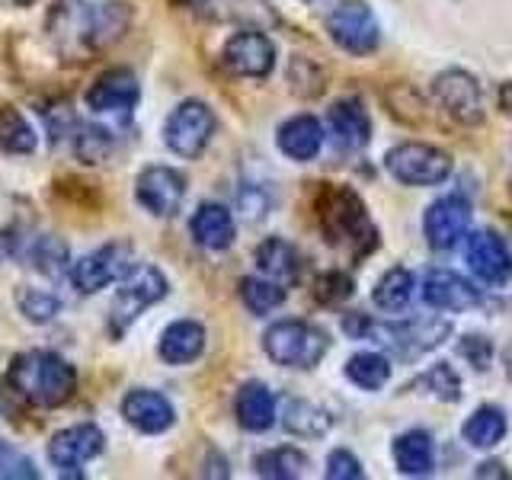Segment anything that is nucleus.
<instances>
[{"mask_svg": "<svg viewBox=\"0 0 512 480\" xmlns=\"http://www.w3.org/2000/svg\"><path fill=\"white\" fill-rule=\"evenodd\" d=\"M7 378L13 391L36 407H61L77 391V368L48 349H32L16 356Z\"/></svg>", "mask_w": 512, "mask_h": 480, "instance_id": "nucleus-1", "label": "nucleus"}, {"mask_svg": "<svg viewBox=\"0 0 512 480\" xmlns=\"http://www.w3.org/2000/svg\"><path fill=\"white\" fill-rule=\"evenodd\" d=\"M346 333L349 336H368L378 346L394 349L397 356L413 359L423 356V352L436 349L448 333L452 324L442 317H426V320H407V324H375V320H365V314H349L346 317Z\"/></svg>", "mask_w": 512, "mask_h": 480, "instance_id": "nucleus-2", "label": "nucleus"}, {"mask_svg": "<svg viewBox=\"0 0 512 480\" xmlns=\"http://www.w3.org/2000/svg\"><path fill=\"white\" fill-rule=\"evenodd\" d=\"M320 231L330 244H352L359 253L365 250V240L375 244L372 221H368L365 202L349 186H330L317 202Z\"/></svg>", "mask_w": 512, "mask_h": 480, "instance_id": "nucleus-3", "label": "nucleus"}, {"mask_svg": "<svg viewBox=\"0 0 512 480\" xmlns=\"http://www.w3.org/2000/svg\"><path fill=\"white\" fill-rule=\"evenodd\" d=\"M327 333L304 320H279L263 336L266 356L285 368H314L327 356Z\"/></svg>", "mask_w": 512, "mask_h": 480, "instance_id": "nucleus-4", "label": "nucleus"}, {"mask_svg": "<svg viewBox=\"0 0 512 480\" xmlns=\"http://www.w3.org/2000/svg\"><path fill=\"white\" fill-rule=\"evenodd\" d=\"M167 295V279L157 266H135L128 276L119 282V295L112 301L109 327L116 336H122L135 320Z\"/></svg>", "mask_w": 512, "mask_h": 480, "instance_id": "nucleus-5", "label": "nucleus"}, {"mask_svg": "<svg viewBox=\"0 0 512 480\" xmlns=\"http://www.w3.org/2000/svg\"><path fill=\"white\" fill-rule=\"evenodd\" d=\"M384 167L404 186H439L452 176V157L432 144L407 141L388 151Z\"/></svg>", "mask_w": 512, "mask_h": 480, "instance_id": "nucleus-6", "label": "nucleus"}, {"mask_svg": "<svg viewBox=\"0 0 512 480\" xmlns=\"http://www.w3.org/2000/svg\"><path fill=\"white\" fill-rule=\"evenodd\" d=\"M327 32L349 55H372L381 42L378 20L365 0H340L327 13Z\"/></svg>", "mask_w": 512, "mask_h": 480, "instance_id": "nucleus-7", "label": "nucleus"}, {"mask_svg": "<svg viewBox=\"0 0 512 480\" xmlns=\"http://www.w3.org/2000/svg\"><path fill=\"white\" fill-rule=\"evenodd\" d=\"M135 263V250L128 244H106L100 250H93L87 256H80L77 263H71V285L80 295H96L106 285L122 282Z\"/></svg>", "mask_w": 512, "mask_h": 480, "instance_id": "nucleus-8", "label": "nucleus"}, {"mask_svg": "<svg viewBox=\"0 0 512 480\" xmlns=\"http://www.w3.org/2000/svg\"><path fill=\"white\" fill-rule=\"evenodd\" d=\"M212 132H215L212 109L199 100H186L170 112V119L164 125V141L173 154L192 160L208 148Z\"/></svg>", "mask_w": 512, "mask_h": 480, "instance_id": "nucleus-9", "label": "nucleus"}, {"mask_svg": "<svg viewBox=\"0 0 512 480\" xmlns=\"http://www.w3.org/2000/svg\"><path fill=\"white\" fill-rule=\"evenodd\" d=\"M224 68L237 77H269L272 68H276V45L269 42V36L256 29H244V32H234V36L224 42V52H221Z\"/></svg>", "mask_w": 512, "mask_h": 480, "instance_id": "nucleus-10", "label": "nucleus"}, {"mask_svg": "<svg viewBox=\"0 0 512 480\" xmlns=\"http://www.w3.org/2000/svg\"><path fill=\"white\" fill-rule=\"evenodd\" d=\"M432 93H436L439 106L448 112L452 119L464 125H477L484 119V96H480L477 80L468 71H445L432 80Z\"/></svg>", "mask_w": 512, "mask_h": 480, "instance_id": "nucleus-11", "label": "nucleus"}, {"mask_svg": "<svg viewBox=\"0 0 512 480\" xmlns=\"http://www.w3.org/2000/svg\"><path fill=\"white\" fill-rule=\"evenodd\" d=\"M135 192H138V202L148 208L151 215L157 218H170L180 212V205L186 199V176L173 167H144L138 183H135Z\"/></svg>", "mask_w": 512, "mask_h": 480, "instance_id": "nucleus-12", "label": "nucleus"}, {"mask_svg": "<svg viewBox=\"0 0 512 480\" xmlns=\"http://www.w3.org/2000/svg\"><path fill=\"white\" fill-rule=\"evenodd\" d=\"M103 445H106V436L100 426L77 423V426L55 432L52 442H48V461H52L55 468H61L64 474H74L77 468H84L87 461L100 455Z\"/></svg>", "mask_w": 512, "mask_h": 480, "instance_id": "nucleus-13", "label": "nucleus"}, {"mask_svg": "<svg viewBox=\"0 0 512 480\" xmlns=\"http://www.w3.org/2000/svg\"><path fill=\"white\" fill-rule=\"evenodd\" d=\"M141 100L138 77L128 68H112L93 80V87L87 90V106L96 116H125L132 112Z\"/></svg>", "mask_w": 512, "mask_h": 480, "instance_id": "nucleus-14", "label": "nucleus"}, {"mask_svg": "<svg viewBox=\"0 0 512 480\" xmlns=\"http://www.w3.org/2000/svg\"><path fill=\"white\" fill-rule=\"evenodd\" d=\"M468 224H471V202L461 196H445L429 205L423 231L432 250H452L468 234Z\"/></svg>", "mask_w": 512, "mask_h": 480, "instance_id": "nucleus-15", "label": "nucleus"}, {"mask_svg": "<svg viewBox=\"0 0 512 480\" xmlns=\"http://www.w3.org/2000/svg\"><path fill=\"white\" fill-rule=\"evenodd\" d=\"M464 260L487 285H506L512 276V256L503 237H496L493 231H474L464 247Z\"/></svg>", "mask_w": 512, "mask_h": 480, "instance_id": "nucleus-16", "label": "nucleus"}, {"mask_svg": "<svg viewBox=\"0 0 512 480\" xmlns=\"http://www.w3.org/2000/svg\"><path fill=\"white\" fill-rule=\"evenodd\" d=\"M122 416L128 426H135L144 436H157V432H167L173 426L176 410L164 394L135 388L122 397Z\"/></svg>", "mask_w": 512, "mask_h": 480, "instance_id": "nucleus-17", "label": "nucleus"}, {"mask_svg": "<svg viewBox=\"0 0 512 480\" xmlns=\"http://www.w3.org/2000/svg\"><path fill=\"white\" fill-rule=\"evenodd\" d=\"M423 298L436 311H468L480 304V292L452 269H432L423 282Z\"/></svg>", "mask_w": 512, "mask_h": 480, "instance_id": "nucleus-18", "label": "nucleus"}, {"mask_svg": "<svg viewBox=\"0 0 512 480\" xmlns=\"http://www.w3.org/2000/svg\"><path fill=\"white\" fill-rule=\"evenodd\" d=\"M327 125L330 135L336 141V148L343 151H359L372 138V122H368V112L359 100H340L327 112Z\"/></svg>", "mask_w": 512, "mask_h": 480, "instance_id": "nucleus-19", "label": "nucleus"}, {"mask_svg": "<svg viewBox=\"0 0 512 480\" xmlns=\"http://www.w3.org/2000/svg\"><path fill=\"white\" fill-rule=\"evenodd\" d=\"M205 349V327L196 320H173V324L160 333L157 352L167 365H189L202 356Z\"/></svg>", "mask_w": 512, "mask_h": 480, "instance_id": "nucleus-20", "label": "nucleus"}, {"mask_svg": "<svg viewBox=\"0 0 512 480\" xmlns=\"http://www.w3.org/2000/svg\"><path fill=\"white\" fill-rule=\"evenodd\" d=\"M189 231L196 237V244L205 250H228L234 244V215L218 202H205L192 215Z\"/></svg>", "mask_w": 512, "mask_h": 480, "instance_id": "nucleus-21", "label": "nucleus"}, {"mask_svg": "<svg viewBox=\"0 0 512 480\" xmlns=\"http://www.w3.org/2000/svg\"><path fill=\"white\" fill-rule=\"evenodd\" d=\"M234 413H237V423L247 432H266L276 423V397H272V391L263 381H247L244 388L237 391Z\"/></svg>", "mask_w": 512, "mask_h": 480, "instance_id": "nucleus-22", "label": "nucleus"}, {"mask_svg": "<svg viewBox=\"0 0 512 480\" xmlns=\"http://www.w3.org/2000/svg\"><path fill=\"white\" fill-rule=\"evenodd\" d=\"M279 151L292 160H311L317 157L320 144H324V128L314 116H295L279 128Z\"/></svg>", "mask_w": 512, "mask_h": 480, "instance_id": "nucleus-23", "label": "nucleus"}, {"mask_svg": "<svg viewBox=\"0 0 512 480\" xmlns=\"http://www.w3.org/2000/svg\"><path fill=\"white\" fill-rule=\"evenodd\" d=\"M394 461L400 474L407 477H426L432 474V464H436V448H432L429 432L423 429H410L404 436H397L394 442Z\"/></svg>", "mask_w": 512, "mask_h": 480, "instance_id": "nucleus-24", "label": "nucleus"}, {"mask_svg": "<svg viewBox=\"0 0 512 480\" xmlns=\"http://www.w3.org/2000/svg\"><path fill=\"white\" fill-rule=\"evenodd\" d=\"M256 266H260L263 276L276 279L282 285H292L298 279V253L282 237H269L256 247Z\"/></svg>", "mask_w": 512, "mask_h": 480, "instance_id": "nucleus-25", "label": "nucleus"}, {"mask_svg": "<svg viewBox=\"0 0 512 480\" xmlns=\"http://www.w3.org/2000/svg\"><path fill=\"white\" fill-rule=\"evenodd\" d=\"M282 426L285 432H292V436H301V439H320L327 436L330 429V416L327 410L314 407L311 400H285L282 404Z\"/></svg>", "mask_w": 512, "mask_h": 480, "instance_id": "nucleus-26", "label": "nucleus"}, {"mask_svg": "<svg viewBox=\"0 0 512 480\" xmlns=\"http://www.w3.org/2000/svg\"><path fill=\"white\" fill-rule=\"evenodd\" d=\"M253 468L260 477H269V480H295V477H304L311 468V461L304 452L298 448H269V452L256 455Z\"/></svg>", "mask_w": 512, "mask_h": 480, "instance_id": "nucleus-27", "label": "nucleus"}, {"mask_svg": "<svg viewBox=\"0 0 512 480\" xmlns=\"http://www.w3.org/2000/svg\"><path fill=\"white\" fill-rule=\"evenodd\" d=\"M461 436L474 448H493L496 442H503L506 436V416L500 407H477L468 423H464Z\"/></svg>", "mask_w": 512, "mask_h": 480, "instance_id": "nucleus-28", "label": "nucleus"}, {"mask_svg": "<svg viewBox=\"0 0 512 480\" xmlns=\"http://www.w3.org/2000/svg\"><path fill=\"white\" fill-rule=\"evenodd\" d=\"M346 375L352 384H359L365 391H378L391 378V362L381 352H356L346 365Z\"/></svg>", "mask_w": 512, "mask_h": 480, "instance_id": "nucleus-29", "label": "nucleus"}, {"mask_svg": "<svg viewBox=\"0 0 512 480\" xmlns=\"http://www.w3.org/2000/svg\"><path fill=\"white\" fill-rule=\"evenodd\" d=\"M36 132H32V125L16 112L13 106H4L0 109V148L7 154H32L36 151Z\"/></svg>", "mask_w": 512, "mask_h": 480, "instance_id": "nucleus-30", "label": "nucleus"}, {"mask_svg": "<svg viewBox=\"0 0 512 480\" xmlns=\"http://www.w3.org/2000/svg\"><path fill=\"white\" fill-rule=\"evenodd\" d=\"M240 298L253 314H269L285 301V285L269 276H247L240 279Z\"/></svg>", "mask_w": 512, "mask_h": 480, "instance_id": "nucleus-31", "label": "nucleus"}, {"mask_svg": "<svg viewBox=\"0 0 512 480\" xmlns=\"http://www.w3.org/2000/svg\"><path fill=\"white\" fill-rule=\"evenodd\" d=\"M410 298H413V276L400 266L384 272L375 285V304L381 311H404Z\"/></svg>", "mask_w": 512, "mask_h": 480, "instance_id": "nucleus-32", "label": "nucleus"}, {"mask_svg": "<svg viewBox=\"0 0 512 480\" xmlns=\"http://www.w3.org/2000/svg\"><path fill=\"white\" fill-rule=\"evenodd\" d=\"M16 308L32 324H48V320L58 317L61 301L52 292H42V288H16Z\"/></svg>", "mask_w": 512, "mask_h": 480, "instance_id": "nucleus-33", "label": "nucleus"}, {"mask_svg": "<svg viewBox=\"0 0 512 480\" xmlns=\"http://www.w3.org/2000/svg\"><path fill=\"white\" fill-rule=\"evenodd\" d=\"M74 151L84 164H100L112 151V135L100 125H80L74 132Z\"/></svg>", "mask_w": 512, "mask_h": 480, "instance_id": "nucleus-34", "label": "nucleus"}, {"mask_svg": "<svg viewBox=\"0 0 512 480\" xmlns=\"http://www.w3.org/2000/svg\"><path fill=\"white\" fill-rule=\"evenodd\" d=\"M32 266H36L42 276H58L68 266V247L61 244L58 237H42L36 240V247H32Z\"/></svg>", "mask_w": 512, "mask_h": 480, "instance_id": "nucleus-35", "label": "nucleus"}, {"mask_svg": "<svg viewBox=\"0 0 512 480\" xmlns=\"http://www.w3.org/2000/svg\"><path fill=\"white\" fill-rule=\"evenodd\" d=\"M0 477H10V480H36L39 471L36 464H32L29 458H23L10 442L0 439Z\"/></svg>", "mask_w": 512, "mask_h": 480, "instance_id": "nucleus-36", "label": "nucleus"}, {"mask_svg": "<svg viewBox=\"0 0 512 480\" xmlns=\"http://www.w3.org/2000/svg\"><path fill=\"white\" fill-rule=\"evenodd\" d=\"M423 384L426 388L436 394V397H442V400H448V404H455V400L461 397V381H458V375L452 372V365H436L432 372L423 378Z\"/></svg>", "mask_w": 512, "mask_h": 480, "instance_id": "nucleus-37", "label": "nucleus"}, {"mask_svg": "<svg viewBox=\"0 0 512 480\" xmlns=\"http://www.w3.org/2000/svg\"><path fill=\"white\" fill-rule=\"evenodd\" d=\"M317 298L327 301V304H336V301H346L352 295V279L346 272H324V276L317 279Z\"/></svg>", "mask_w": 512, "mask_h": 480, "instance_id": "nucleus-38", "label": "nucleus"}, {"mask_svg": "<svg viewBox=\"0 0 512 480\" xmlns=\"http://www.w3.org/2000/svg\"><path fill=\"white\" fill-rule=\"evenodd\" d=\"M327 477L330 480H362L365 471L356 455L346 452V448H336V452H330V458H327Z\"/></svg>", "mask_w": 512, "mask_h": 480, "instance_id": "nucleus-39", "label": "nucleus"}, {"mask_svg": "<svg viewBox=\"0 0 512 480\" xmlns=\"http://www.w3.org/2000/svg\"><path fill=\"white\" fill-rule=\"evenodd\" d=\"M458 352L477 368V372H484L493 359V346L484 340V336H464V340L458 343Z\"/></svg>", "mask_w": 512, "mask_h": 480, "instance_id": "nucleus-40", "label": "nucleus"}, {"mask_svg": "<svg viewBox=\"0 0 512 480\" xmlns=\"http://www.w3.org/2000/svg\"><path fill=\"white\" fill-rule=\"evenodd\" d=\"M503 468V464H496V461H484V464H480V468H477V477H509L506 471H500Z\"/></svg>", "mask_w": 512, "mask_h": 480, "instance_id": "nucleus-41", "label": "nucleus"}, {"mask_svg": "<svg viewBox=\"0 0 512 480\" xmlns=\"http://www.w3.org/2000/svg\"><path fill=\"white\" fill-rule=\"evenodd\" d=\"M500 109H503L506 116L512 119V80H509V84H503V87H500Z\"/></svg>", "mask_w": 512, "mask_h": 480, "instance_id": "nucleus-42", "label": "nucleus"}, {"mask_svg": "<svg viewBox=\"0 0 512 480\" xmlns=\"http://www.w3.org/2000/svg\"><path fill=\"white\" fill-rule=\"evenodd\" d=\"M13 4H16V7H32L36 0H13Z\"/></svg>", "mask_w": 512, "mask_h": 480, "instance_id": "nucleus-43", "label": "nucleus"}]
</instances>
